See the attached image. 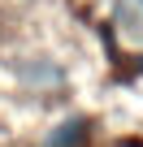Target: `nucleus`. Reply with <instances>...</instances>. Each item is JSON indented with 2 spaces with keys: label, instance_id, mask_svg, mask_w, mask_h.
Masks as SVG:
<instances>
[{
  "label": "nucleus",
  "instance_id": "f257e3e1",
  "mask_svg": "<svg viewBox=\"0 0 143 147\" xmlns=\"http://www.w3.org/2000/svg\"><path fill=\"white\" fill-rule=\"evenodd\" d=\"M91 130H96V121H91L87 113L61 117V121L43 134V143H39V147H91Z\"/></svg>",
  "mask_w": 143,
  "mask_h": 147
},
{
  "label": "nucleus",
  "instance_id": "f03ea898",
  "mask_svg": "<svg viewBox=\"0 0 143 147\" xmlns=\"http://www.w3.org/2000/svg\"><path fill=\"white\" fill-rule=\"evenodd\" d=\"M13 74H18V82H22V87H30V91H52V87H61V82H65L61 65H56V61H48V56H30V61H22Z\"/></svg>",
  "mask_w": 143,
  "mask_h": 147
},
{
  "label": "nucleus",
  "instance_id": "7ed1b4c3",
  "mask_svg": "<svg viewBox=\"0 0 143 147\" xmlns=\"http://www.w3.org/2000/svg\"><path fill=\"white\" fill-rule=\"evenodd\" d=\"M139 13H143V0H139Z\"/></svg>",
  "mask_w": 143,
  "mask_h": 147
}]
</instances>
